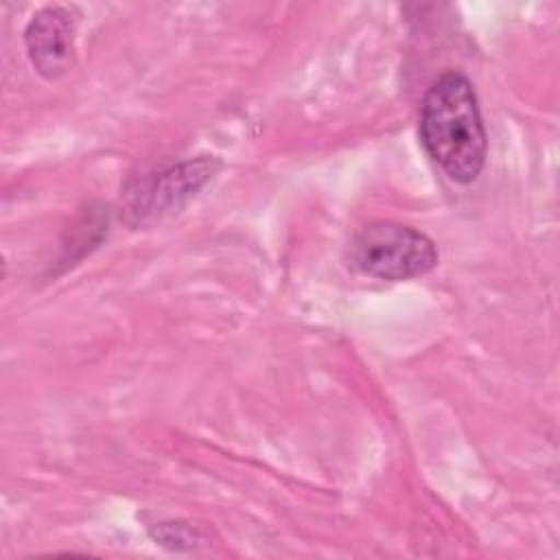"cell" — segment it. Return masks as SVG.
<instances>
[{"label": "cell", "mask_w": 560, "mask_h": 560, "mask_svg": "<svg viewBox=\"0 0 560 560\" xmlns=\"http://www.w3.org/2000/svg\"><path fill=\"white\" fill-rule=\"evenodd\" d=\"M77 22L70 9L50 4L39 9L24 31L31 63L44 79H59L74 66Z\"/></svg>", "instance_id": "obj_4"}, {"label": "cell", "mask_w": 560, "mask_h": 560, "mask_svg": "<svg viewBox=\"0 0 560 560\" xmlns=\"http://www.w3.org/2000/svg\"><path fill=\"white\" fill-rule=\"evenodd\" d=\"M219 166L221 162L214 155H201L144 179L127 199V212L133 217L131 223L160 219L162 214L182 208L208 179H212Z\"/></svg>", "instance_id": "obj_3"}, {"label": "cell", "mask_w": 560, "mask_h": 560, "mask_svg": "<svg viewBox=\"0 0 560 560\" xmlns=\"http://www.w3.org/2000/svg\"><path fill=\"white\" fill-rule=\"evenodd\" d=\"M418 131L429 158L457 184H470L486 164L488 136L477 94L462 72H444L420 103Z\"/></svg>", "instance_id": "obj_1"}, {"label": "cell", "mask_w": 560, "mask_h": 560, "mask_svg": "<svg viewBox=\"0 0 560 560\" xmlns=\"http://www.w3.org/2000/svg\"><path fill=\"white\" fill-rule=\"evenodd\" d=\"M354 269L378 280H409L438 265V249L422 232L394 221L365 225L350 245Z\"/></svg>", "instance_id": "obj_2"}]
</instances>
